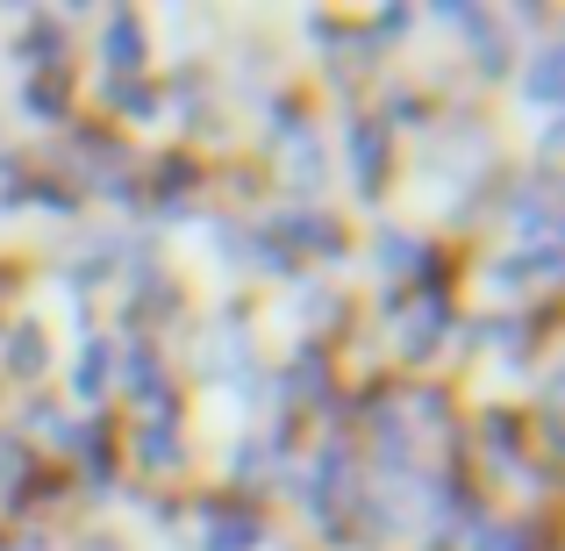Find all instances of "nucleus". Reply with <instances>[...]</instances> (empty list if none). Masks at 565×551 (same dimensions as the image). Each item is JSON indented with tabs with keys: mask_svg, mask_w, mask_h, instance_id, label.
Wrapping results in <instances>:
<instances>
[{
	"mask_svg": "<svg viewBox=\"0 0 565 551\" xmlns=\"http://www.w3.org/2000/svg\"><path fill=\"white\" fill-rule=\"evenodd\" d=\"M108 57H122V72H137V65H143V29H137V14H115V29H108Z\"/></svg>",
	"mask_w": 565,
	"mask_h": 551,
	"instance_id": "f257e3e1",
	"label": "nucleus"
},
{
	"mask_svg": "<svg viewBox=\"0 0 565 551\" xmlns=\"http://www.w3.org/2000/svg\"><path fill=\"white\" fill-rule=\"evenodd\" d=\"M250 538H258V523H250V516H230V523L215 530V544H207V551H250Z\"/></svg>",
	"mask_w": 565,
	"mask_h": 551,
	"instance_id": "7ed1b4c3",
	"label": "nucleus"
},
{
	"mask_svg": "<svg viewBox=\"0 0 565 551\" xmlns=\"http://www.w3.org/2000/svg\"><path fill=\"white\" fill-rule=\"evenodd\" d=\"M523 94H530V100H537V108H552V100H558V51H544V57H537V65H530V80H523Z\"/></svg>",
	"mask_w": 565,
	"mask_h": 551,
	"instance_id": "f03ea898",
	"label": "nucleus"
}]
</instances>
